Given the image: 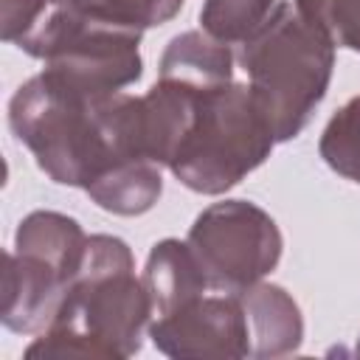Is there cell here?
Masks as SVG:
<instances>
[{
    "label": "cell",
    "instance_id": "d6986e66",
    "mask_svg": "<svg viewBox=\"0 0 360 360\" xmlns=\"http://www.w3.org/2000/svg\"><path fill=\"white\" fill-rule=\"evenodd\" d=\"M292 3L332 45L360 53V0H292Z\"/></svg>",
    "mask_w": 360,
    "mask_h": 360
},
{
    "label": "cell",
    "instance_id": "277c9868",
    "mask_svg": "<svg viewBox=\"0 0 360 360\" xmlns=\"http://www.w3.org/2000/svg\"><path fill=\"white\" fill-rule=\"evenodd\" d=\"M276 135L250 87L222 84L202 90L200 112L172 174L191 191L222 194L264 163Z\"/></svg>",
    "mask_w": 360,
    "mask_h": 360
},
{
    "label": "cell",
    "instance_id": "7a4b0ae2",
    "mask_svg": "<svg viewBox=\"0 0 360 360\" xmlns=\"http://www.w3.org/2000/svg\"><path fill=\"white\" fill-rule=\"evenodd\" d=\"M152 304L124 239L87 236L82 267L51 326L25 349V357L121 360L141 349Z\"/></svg>",
    "mask_w": 360,
    "mask_h": 360
},
{
    "label": "cell",
    "instance_id": "ac0fdd59",
    "mask_svg": "<svg viewBox=\"0 0 360 360\" xmlns=\"http://www.w3.org/2000/svg\"><path fill=\"white\" fill-rule=\"evenodd\" d=\"M79 3L93 20L104 25L143 34L146 28L172 20L186 0H79Z\"/></svg>",
    "mask_w": 360,
    "mask_h": 360
},
{
    "label": "cell",
    "instance_id": "7c38bea8",
    "mask_svg": "<svg viewBox=\"0 0 360 360\" xmlns=\"http://www.w3.org/2000/svg\"><path fill=\"white\" fill-rule=\"evenodd\" d=\"M143 287L149 292L152 321H155L202 298L208 278L188 242L163 239L149 250L143 267Z\"/></svg>",
    "mask_w": 360,
    "mask_h": 360
},
{
    "label": "cell",
    "instance_id": "9a60e30c",
    "mask_svg": "<svg viewBox=\"0 0 360 360\" xmlns=\"http://www.w3.org/2000/svg\"><path fill=\"white\" fill-rule=\"evenodd\" d=\"M84 191L104 211H112L121 217H138L149 211L163 191L160 166L152 160H141V158L124 160L101 172Z\"/></svg>",
    "mask_w": 360,
    "mask_h": 360
},
{
    "label": "cell",
    "instance_id": "ba28073f",
    "mask_svg": "<svg viewBox=\"0 0 360 360\" xmlns=\"http://www.w3.org/2000/svg\"><path fill=\"white\" fill-rule=\"evenodd\" d=\"M73 278L59 267L17 250L3 256V326L20 335H39L56 318Z\"/></svg>",
    "mask_w": 360,
    "mask_h": 360
},
{
    "label": "cell",
    "instance_id": "4fadbf2b",
    "mask_svg": "<svg viewBox=\"0 0 360 360\" xmlns=\"http://www.w3.org/2000/svg\"><path fill=\"white\" fill-rule=\"evenodd\" d=\"M233 53L225 42L205 31L177 34L160 56V79L183 82L197 90H214L231 84Z\"/></svg>",
    "mask_w": 360,
    "mask_h": 360
},
{
    "label": "cell",
    "instance_id": "3957f363",
    "mask_svg": "<svg viewBox=\"0 0 360 360\" xmlns=\"http://www.w3.org/2000/svg\"><path fill=\"white\" fill-rule=\"evenodd\" d=\"M239 62L276 141H290L329 90L335 45L295 3H276L270 17L242 42Z\"/></svg>",
    "mask_w": 360,
    "mask_h": 360
},
{
    "label": "cell",
    "instance_id": "6da1fadb",
    "mask_svg": "<svg viewBox=\"0 0 360 360\" xmlns=\"http://www.w3.org/2000/svg\"><path fill=\"white\" fill-rule=\"evenodd\" d=\"M8 124L37 166L62 186L87 188L101 172L141 158L138 96L115 93L84 101L37 73L11 96Z\"/></svg>",
    "mask_w": 360,
    "mask_h": 360
},
{
    "label": "cell",
    "instance_id": "e0dca14e",
    "mask_svg": "<svg viewBox=\"0 0 360 360\" xmlns=\"http://www.w3.org/2000/svg\"><path fill=\"white\" fill-rule=\"evenodd\" d=\"M276 8V0H205L200 11L202 31L231 45L245 42Z\"/></svg>",
    "mask_w": 360,
    "mask_h": 360
},
{
    "label": "cell",
    "instance_id": "52a82bcc",
    "mask_svg": "<svg viewBox=\"0 0 360 360\" xmlns=\"http://www.w3.org/2000/svg\"><path fill=\"white\" fill-rule=\"evenodd\" d=\"M152 343L177 360H231L248 357V321L239 295L197 298L188 307L149 323Z\"/></svg>",
    "mask_w": 360,
    "mask_h": 360
},
{
    "label": "cell",
    "instance_id": "2e32d148",
    "mask_svg": "<svg viewBox=\"0 0 360 360\" xmlns=\"http://www.w3.org/2000/svg\"><path fill=\"white\" fill-rule=\"evenodd\" d=\"M318 149L329 169L352 183H360V96L349 98L329 118Z\"/></svg>",
    "mask_w": 360,
    "mask_h": 360
},
{
    "label": "cell",
    "instance_id": "5b68a950",
    "mask_svg": "<svg viewBox=\"0 0 360 360\" xmlns=\"http://www.w3.org/2000/svg\"><path fill=\"white\" fill-rule=\"evenodd\" d=\"M208 287L239 295L259 284L281 259V231L276 219L248 200H225L208 205L188 231Z\"/></svg>",
    "mask_w": 360,
    "mask_h": 360
},
{
    "label": "cell",
    "instance_id": "5bb4252c",
    "mask_svg": "<svg viewBox=\"0 0 360 360\" xmlns=\"http://www.w3.org/2000/svg\"><path fill=\"white\" fill-rule=\"evenodd\" d=\"M84 248H87V236L79 228V222L59 211H34L20 222L14 233L17 253L37 256L59 267L70 278H76L82 267Z\"/></svg>",
    "mask_w": 360,
    "mask_h": 360
},
{
    "label": "cell",
    "instance_id": "30bf717a",
    "mask_svg": "<svg viewBox=\"0 0 360 360\" xmlns=\"http://www.w3.org/2000/svg\"><path fill=\"white\" fill-rule=\"evenodd\" d=\"M84 25L79 0H0V34L20 51L48 59Z\"/></svg>",
    "mask_w": 360,
    "mask_h": 360
},
{
    "label": "cell",
    "instance_id": "8fae6325",
    "mask_svg": "<svg viewBox=\"0 0 360 360\" xmlns=\"http://www.w3.org/2000/svg\"><path fill=\"white\" fill-rule=\"evenodd\" d=\"M250 357H284L298 352L304 340V318L292 295L278 284H253L239 292Z\"/></svg>",
    "mask_w": 360,
    "mask_h": 360
},
{
    "label": "cell",
    "instance_id": "8992f818",
    "mask_svg": "<svg viewBox=\"0 0 360 360\" xmlns=\"http://www.w3.org/2000/svg\"><path fill=\"white\" fill-rule=\"evenodd\" d=\"M141 34L104 25L84 11V25L45 59L42 76L62 93L84 101L115 96L141 79Z\"/></svg>",
    "mask_w": 360,
    "mask_h": 360
},
{
    "label": "cell",
    "instance_id": "9c48e42d",
    "mask_svg": "<svg viewBox=\"0 0 360 360\" xmlns=\"http://www.w3.org/2000/svg\"><path fill=\"white\" fill-rule=\"evenodd\" d=\"M202 90L160 79L149 87L146 96H138V129H141V152L146 160L158 166H172L188 141L197 112H200Z\"/></svg>",
    "mask_w": 360,
    "mask_h": 360
}]
</instances>
